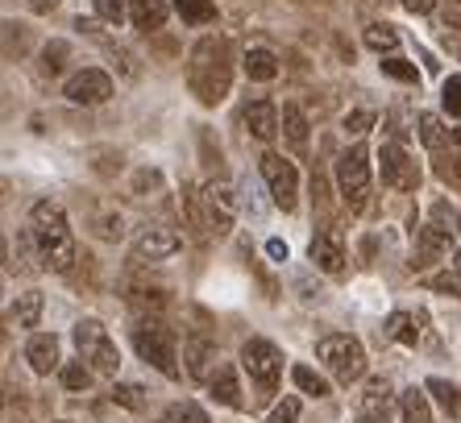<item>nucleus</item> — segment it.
Returning a JSON list of instances; mask_svg holds the SVG:
<instances>
[{"mask_svg":"<svg viewBox=\"0 0 461 423\" xmlns=\"http://www.w3.org/2000/svg\"><path fill=\"white\" fill-rule=\"evenodd\" d=\"M30 237L38 245L46 270H71L76 266V241H71V224L67 212L54 200H38L30 212Z\"/></svg>","mask_w":461,"mask_h":423,"instance_id":"f257e3e1","label":"nucleus"},{"mask_svg":"<svg viewBox=\"0 0 461 423\" xmlns=\"http://www.w3.org/2000/svg\"><path fill=\"white\" fill-rule=\"evenodd\" d=\"M192 92L200 95V104H221L229 92V63H225V42H200L192 54Z\"/></svg>","mask_w":461,"mask_h":423,"instance_id":"f03ea898","label":"nucleus"},{"mask_svg":"<svg viewBox=\"0 0 461 423\" xmlns=\"http://www.w3.org/2000/svg\"><path fill=\"white\" fill-rule=\"evenodd\" d=\"M133 349L146 365H154L167 378H179V353H175V332L162 324L158 316H141V324L133 328Z\"/></svg>","mask_w":461,"mask_h":423,"instance_id":"7ed1b4c3","label":"nucleus"},{"mask_svg":"<svg viewBox=\"0 0 461 423\" xmlns=\"http://www.w3.org/2000/svg\"><path fill=\"white\" fill-rule=\"evenodd\" d=\"M71 340H76V349H79V361H84L92 374H117L121 365V353H117V340L108 337V328L100 324V320H79L76 332H71Z\"/></svg>","mask_w":461,"mask_h":423,"instance_id":"20e7f679","label":"nucleus"},{"mask_svg":"<svg viewBox=\"0 0 461 423\" xmlns=\"http://www.w3.org/2000/svg\"><path fill=\"white\" fill-rule=\"evenodd\" d=\"M316 357H321V365L333 374L341 386H349V382H357L366 374V349H362V340H357V337H345V332L324 337L321 345H316Z\"/></svg>","mask_w":461,"mask_h":423,"instance_id":"39448f33","label":"nucleus"},{"mask_svg":"<svg viewBox=\"0 0 461 423\" xmlns=\"http://www.w3.org/2000/svg\"><path fill=\"white\" fill-rule=\"evenodd\" d=\"M337 191L349 212H362L366 200H370V154L366 146H349L337 158Z\"/></svg>","mask_w":461,"mask_h":423,"instance_id":"423d86ee","label":"nucleus"},{"mask_svg":"<svg viewBox=\"0 0 461 423\" xmlns=\"http://www.w3.org/2000/svg\"><path fill=\"white\" fill-rule=\"evenodd\" d=\"M241 365H246V374L258 382V391H262V394L275 391V386H279V378H283L279 349H275L270 340H262V337H254V340H246V345H241Z\"/></svg>","mask_w":461,"mask_h":423,"instance_id":"0eeeda50","label":"nucleus"},{"mask_svg":"<svg viewBox=\"0 0 461 423\" xmlns=\"http://www.w3.org/2000/svg\"><path fill=\"white\" fill-rule=\"evenodd\" d=\"M262 179H267L275 208H283V212L295 208V200H300V170L291 166L283 154H262Z\"/></svg>","mask_w":461,"mask_h":423,"instance_id":"6e6552de","label":"nucleus"},{"mask_svg":"<svg viewBox=\"0 0 461 423\" xmlns=\"http://www.w3.org/2000/svg\"><path fill=\"white\" fill-rule=\"evenodd\" d=\"M233 216H237V195L225 183H208L200 191V224H204V233L225 237L233 229Z\"/></svg>","mask_w":461,"mask_h":423,"instance_id":"1a4fd4ad","label":"nucleus"},{"mask_svg":"<svg viewBox=\"0 0 461 423\" xmlns=\"http://www.w3.org/2000/svg\"><path fill=\"white\" fill-rule=\"evenodd\" d=\"M378 170H383V183L391 191H416L420 187V166L408 149L391 141V146L378 149Z\"/></svg>","mask_w":461,"mask_h":423,"instance_id":"9d476101","label":"nucleus"},{"mask_svg":"<svg viewBox=\"0 0 461 423\" xmlns=\"http://www.w3.org/2000/svg\"><path fill=\"white\" fill-rule=\"evenodd\" d=\"M113 92H117V87H113V75L100 71V67H84V71H76L63 84V95L71 104H104Z\"/></svg>","mask_w":461,"mask_h":423,"instance_id":"9b49d317","label":"nucleus"},{"mask_svg":"<svg viewBox=\"0 0 461 423\" xmlns=\"http://www.w3.org/2000/svg\"><path fill=\"white\" fill-rule=\"evenodd\" d=\"M179 249H183V233L167 229V224H150V229L133 241V257H138V262H167V257H175Z\"/></svg>","mask_w":461,"mask_h":423,"instance_id":"f8f14e48","label":"nucleus"},{"mask_svg":"<svg viewBox=\"0 0 461 423\" xmlns=\"http://www.w3.org/2000/svg\"><path fill=\"white\" fill-rule=\"evenodd\" d=\"M241 121H246V129L258 141H275L279 138V129H283V112L270 104V100H254V104H246Z\"/></svg>","mask_w":461,"mask_h":423,"instance_id":"ddd939ff","label":"nucleus"},{"mask_svg":"<svg viewBox=\"0 0 461 423\" xmlns=\"http://www.w3.org/2000/svg\"><path fill=\"white\" fill-rule=\"evenodd\" d=\"M308 257L316 270H324V274H341L345 270V245L337 233H316L308 245Z\"/></svg>","mask_w":461,"mask_h":423,"instance_id":"4468645a","label":"nucleus"},{"mask_svg":"<svg viewBox=\"0 0 461 423\" xmlns=\"http://www.w3.org/2000/svg\"><path fill=\"white\" fill-rule=\"evenodd\" d=\"M25 361H30L33 374L63 370V365H59V337H54V332H38V337H30V345H25Z\"/></svg>","mask_w":461,"mask_h":423,"instance_id":"2eb2a0df","label":"nucleus"},{"mask_svg":"<svg viewBox=\"0 0 461 423\" xmlns=\"http://www.w3.org/2000/svg\"><path fill=\"white\" fill-rule=\"evenodd\" d=\"M183 361H187V374L192 378H212V361H216V349H212V340L208 337H187L183 340Z\"/></svg>","mask_w":461,"mask_h":423,"instance_id":"dca6fc26","label":"nucleus"},{"mask_svg":"<svg viewBox=\"0 0 461 423\" xmlns=\"http://www.w3.org/2000/svg\"><path fill=\"white\" fill-rule=\"evenodd\" d=\"M391 402H395L391 382H386V378H370V386H366L362 399H357V415H370V419H391Z\"/></svg>","mask_w":461,"mask_h":423,"instance_id":"f3484780","label":"nucleus"},{"mask_svg":"<svg viewBox=\"0 0 461 423\" xmlns=\"http://www.w3.org/2000/svg\"><path fill=\"white\" fill-rule=\"evenodd\" d=\"M167 0H133L129 4V22H133V30L141 33H158L162 25H167Z\"/></svg>","mask_w":461,"mask_h":423,"instance_id":"a211bd4d","label":"nucleus"},{"mask_svg":"<svg viewBox=\"0 0 461 423\" xmlns=\"http://www.w3.org/2000/svg\"><path fill=\"white\" fill-rule=\"evenodd\" d=\"M420 311L411 316V311H391V320H386V337L399 340V345H408V349H416L420 337H424V328H420Z\"/></svg>","mask_w":461,"mask_h":423,"instance_id":"6ab92c4d","label":"nucleus"},{"mask_svg":"<svg viewBox=\"0 0 461 423\" xmlns=\"http://www.w3.org/2000/svg\"><path fill=\"white\" fill-rule=\"evenodd\" d=\"M42 316V291H22V295L9 303V324L13 328H33Z\"/></svg>","mask_w":461,"mask_h":423,"instance_id":"aec40b11","label":"nucleus"},{"mask_svg":"<svg viewBox=\"0 0 461 423\" xmlns=\"http://www.w3.org/2000/svg\"><path fill=\"white\" fill-rule=\"evenodd\" d=\"M208 394L225 407H241V386H237V374L229 365H216V374L208 378Z\"/></svg>","mask_w":461,"mask_h":423,"instance_id":"412c9836","label":"nucleus"},{"mask_svg":"<svg viewBox=\"0 0 461 423\" xmlns=\"http://www.w3.org/2000/svg\"><path fill=\"white\" fill-rule=\"evenodd\" d=\"M241 67H246V75L254 79V84H270V79L279 75V58H275L267 46H254V50L241 58Z\"/></svg>","mask_w":461,"mask_h":423,"instance_id":"4be33fe9","label":"nucleus"},{"mask_svg":"<svg viewBox=\"0 0 461 423\" xmlns=\"http://www.w3.org/2000/svg\"><path fill=\"white\" fill-rule=\"evenodd\" d=\"M399 415H403V423H432V407H429V394L424 391H403V399H399Z\"/></svg>","mask_w":461,"mask_h":423,"instance_id":"5701e85b","label":"nucleus"},{"mask_svg":"<svg viewBox=\"0 0 461 423\" xmlns=\"http://www.w3.org/2000/svg\"><path fill=\"white\" fill-rule=\"evenodd\" d=\"M283 138L295 149L308 146V117H303L300 104H283Z\"/></svg>","mask_w":461,"mask_h":423,"instance_id":"b1692460","label":"nucleus"},{"mask_svg":"<svg viewBox=\"0 0 461 423\" xmlns=\"http://www.w3.org/2000/svg\"><path fill=\"white\" fill-rule=\"evenodd\" d=\"M175 13L183 17V25H212L216 22V4L212 0H171Z\"/></svg>","mask_w":461,"mask_h":423,"instance_id":"393cba45","label":"nucleus"},{"mask_svg":"<svg viewBox=\"0 0 461 423\" xmlns=\"http://www.w3.org/2000/svg\"><path fill=\"white\" fill-rule=\"evenodd\" d=\"M291 382H295L308 399H329V394H333V386L312 370V365H291Z\"/></svg>","mask_w":461,"mask_h":423,"instance_id":"a878e982","label":"nucleus"},{"mask_svg":"<svg viewBox=\"0 0 461 423\" xmlns=\"http://www.w3.org/2000/svg\"><path fill=\"white\" fill-rule=\"evenodd\" d=\"M424 391H429L453 419H461V386H453V382H445V378H429L424 382Z\"/></svg>","mask_w":461,"mask_h":423,"instance_id":"bb28decb","label":"nucleus"},{"mask_svg":"<svg viewBox=\"0 0 461 423\" xmlns=\"http://www.w3.org/2000/svg\"><path fill=\"white\" fill-rule=\"evenodd\" d=\"M125 299L138 307V311H154V316L167 307V291H158V286H129Z\"/></svg>","mask_w":461,"mask_h":423,"instance_id":"cd10ccee","label":"nucleus"},{"mask_svg":"<svg viewBox=\"0 0 461 423\" xmlns=\"http://www.w3.org/2000/svg\"><path fill=\"white\" fill-rule=\"evenodd\" d=\"M158 423H208V411L200 407V402L192 399H183V402H171L167 411H162Z\"/></svg>","mask_w":461,"mask_h":423,"instance_id":"c85d7f7f","label":"nucleus"},{"mask_svg":"<svg viewBox=\"0 0 461 423\" xmlns=\"http://www.w3.org/2000/svg\"><path fill=\"white\" fill-rule=\"evenodd\" d=\"M59 378H63V391L67 394L92 391V370H87L84 361H71V365H63V370H59Z\"/></svg>","mask_w":461,"mask_h":423,"instance_id":"c756f323","label":"nucleus"},{"mask_svg":"<svg viewBox=\"0 0 461 423\" xmlns=\"http://www.w3.org/2000/svg\"><path fill=\"white\" fill-rule=\"evenodd\" d=\"M113 402L125 407V411H141V407H146V391H141L138 382H117V386H113Z\"/></svg>","mask_w":461,"mask_h":423,"instance_id":"7c9ffc66","label":"nucleus"},{"mask_svg":"<svg viewBox=\"0 0 461 423\" xmlns=\"http://www.w3.org/2000/svg\"><path fill=\"white\" fill-rule=\"evenodd\" d=\"M67 58H71V46H67L63 38H54V42L42 46V71L46 75H59L67 67Z\"/></svg>","mask_w":461,"mask_h":423,"instance_id":"2f4dec72","label":"nucleus"},{"mask_svg":"<svg viewBox=\"0 0 461 423\" xmlns=\"http://www.w3.org/2000/svg\"><path fill=\"white\" fill-rule=\"evenodd\" d=\"M366 46H370V50H395L399 46V33L391 30V25H383V22H375V25H366Z\"/></svg>","mask_w":461,"mask_h":423,"instance_id":"473e14b6","label":"nucleus"},{"mask_svg":"<svg viewBox=\"0 0 461 423\" xmlns=\"http://www.w3.org/2000/svg\"><path fill=\"white\" fill-rule=\"evenodd\" d=\"M237 191H241L237 200H241V208H246L249 216H267V200H262V191H258V183L249 179V175L237 183Z\"/></svg>","mask_w":461,"mask_h":423,"instance_id":"72a5a7b5","label":"nucleus"},{"mask_svg":"<svg viewBox=\"0 0 461 423\" xmlns=\"http://www.w3.org/2000/svg\"><path fill=\"white\" fill-rule=\"evenodd\" d=\"M445 138H449V129L440 125V117H437V112H420V141H424V146H432V149H437Z\"/></svg>","mask_w":461,"mask_h":423,"instance_id":"f704fd0d","label":"nucleus"},{"mask_svg":"<svg viewBox=\"0 0 461 423\" xmlns=\"http://www.w3.org/2000/svg\"><path fill=\"white\" fill-rule=\"evenodd\" d=\"M383 75H391V79H399V84L420 87V71L408 63V58H383Z\"/></svg>","mask_w":461,"mask_h":423,"instance_id":"c9c22d12","label":"nucleus"},{"mask_svg":"<svg viewBox=\"0 0 461 423\" xmlns=\"http://www.w3.org/2000/svg\"><path fill=\"white\" fill-rule=\"evenodd\" d=\"M129 4H133V0H96V17L108 25H121L129 17Z\"/></svg>","mask_w":461,"mask_h":423,"instance_id":"e433bc0d","label":"nucleus"},{"mask_svg":"<svg viewBox=\"0 0 461 423\" xmlns=\"http://www.w3.org/2000/svg\"><path fill=\"white\" fill-rule=\"evenodd\" d=\"M429 286H432V291H440V295L461 299V270H440V274L429 278Z\"/></svg>","mask_w":461,"mask_h":423,"instance_id":"4c0bfd02","label":"nucleus"},{"mask_svg":"<svg viewBox=\"0 0 461 423\" xmlns=\"http://www.w3.org/2000/svg\"><path fill=\"white\" fill-rule=\"evenodd\" d=\"M370 125H375V112H370V108H354V112H345V121H341V129L354 133V138H362Z\"/></svg>","mask_w":461,"mask_h":423,"instance_id":"58836bf2","label":"nucleus"},{"mask_svg":"<svg viewBox=\"0 0 461 423\" xmlns=\"http://www.w3.org/2000/svg\"><path fill=\"white\" fill-rule=\"evenodd\" d=\"M440 100H445V112H449V117H461V75L445 79V87H440Z\"/></svg>","mask_w":461,"mask_h":423,"instance_id":"ea45409f","label":"nucleus"},{"mask_svg":"<svg viewBox=\"0 0 461 423\" xmlns=\"http://www.w3.org/2000/svg\"><path fill=\"white\" fill-rule=\"evenodd\" d=\"M121 233H125V220H121V216H113V212L96 220V237H104V241H121Z\"/></svg>","mask_w":461,"mask_h":423,"instance_id":"a19ab883","label":"nucleus"},{"mask_svg":"<svg viewBox=\"0 0 461 423\" xmlns=\"http://www.w3.org/2000/svg\"><path fill=\"white\" fill-rule=\"evenodd\" d=\"M295 419H300V399L275 402V411H270V423H295Z\"/></svg>","mask_w":461,"mask_h":423,"instance_id":"79ce46f5","label":"nucleus"},{"mask_svg":"<svg viewBox=\"0 0 461 423\" xmlns=\"http://www.w3.org/2000/svg\"><path fill=\"white\" fill-rule=\"evenodd\" d=\"M158 183H162V170H154V166L133 175V191H138V195H146V187H158Z\"/></svg>","mask_w":461,"mask_h":423,"instance_id":"37998d69","label":"nucleus"},{"mask_svg":"<svg viewBox=\"0 0 461 423\" xmlns=\"http://www.w3.org/2000/svg\"><path fill=\"white\" fill-rule=\"evenodd\" d=\"M440 22H445V30H461V0H449V4H445Z\"/></svg>","mask_w":461,"mask_h":423,"instance_id":"c03bdc74","label":"nucleus"},{"mask_svg":"<svg viewBox=\"0 0 461 423\" xmlns=\"http://www.w3.org/2000/svg\"><path fill=\"white\" fill-rule=\"evenodd\" d=\"M440 179H449V183L461 187V154H453L449 162H440Z\"/></svg>","mask_w":461,"mask_h":423,"instance_id":"a18cd8bd","label":"nucleus"},{"mask_svg":"<svg viewBox=\"0 0 461 423\" xmlns=\"http://www.w3.org/2000/svg\"><path fill=\"white\" fill-rule=\"evenodd\" d=\"M386 129L395 133V141L408 138V125H403V117H399V108H391V112H386Z\"/></svg>","mask_w":461,"mask_h":423,"instance_id":"49530a36","label":"nucleus"},{"mask_svg":"<svg viewBox=\"0 0 461 423\" xmlns=\"http://www.w3.org/2000/svg\"><path fill=\"white\" fill-rule=\"evenodd\" d=\"M267 254H270V262H287L291 249H287V241H279V237H270V241H267Z\"/></svg>","mask_w":461,"mask_h":423,"instance_id":"de8ad7c7","label":"nucleus"},{"mask_svg":"<svg viewBox=\"0 0 461 423\" xmlns=\"http://www.w3.org/2000/svg\"><path fill=\"white\" fill-rule=\"evenodd\" d=\"M437 4H440V0H403V9H408V13H432Z\"/></svg>","mask_w":461,"mask_h":423,"instance_id":"09e8293b","label":"nucleus"},{"mask_svg":"<svg viewBox=\"0 0 461 423\" xmlns=\"http://www.w3.org/2000/svg\"><path fill=\"white\" fill-rule=\"evenodd\" d=\"M59 4H63V0H30L33 13H50V9H59Z\"/></svg>","mask_w":461,"mask_h":423,"instance_id":"8fccbe9b","label":"nucleus"},{"mask_svg":"<svg viewBox=\"0 0 461 423\" xmlns=\"http://www.w3.org/2000/svg\"><path fill=\"white\" fill-rule=\"evenodd\" d=\"M449 146H461V129H453L449 133Z\"/></svg>","mask_w":461,"mask_h":423,"instance_id":"3c124183","label":"nucleus"},{"mask_svg":"<svg viewBox=\"0 0 461 423\" xmlns=\"http://www.w3.org/2000/svg\"><path fill=\"white\" fill-rule=\"evenodd\" d=\"M453 257H457V270H461V254H453Z\"/></svg>","mask_w":461,"mask_h":423,"instance_id":"603ef678","label":"nucleus"},{"mask_svg":"<svg viewBox=\"0 0 461 423\" xmlns=\"http://www.w3.org/2000/svg\"><path fill=\"white\" fill-rule=\"evenodd\" d=\"M54 423H71V419H54Z\"/></svg>","mask_w":461,"mask_h":423,"instance_id":"864d4df0","label":"nucleus"},{"mask_svg":"<svg viewBox=\"0 0 461 423\" xmlns=\"http://www.w3.org/2000/svg\"><path fill=\"white\" fill-rule=\"evenodd\" d=\"M457 233H461V216H457Z\"/></svg>","mask_w":461,"mask_h":423,"instance_id":"5fc2aeb1","label":"nucleus"}]
</instances>
